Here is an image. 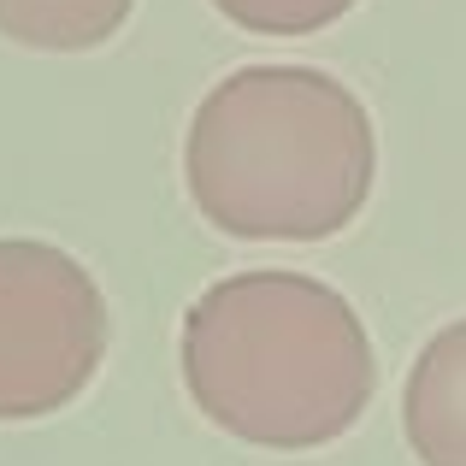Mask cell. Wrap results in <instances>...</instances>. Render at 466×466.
<instances>
[{"instance_id":"cell-6","label":"cell","mask_w":466,"mask_h":466,"mask_svg":"<svg viewBox=\"0 0 466 466\" xmlns=\"http://www.w3.org/2000/svg\"><path fill=\"white\" fill-rule=\"evenodd\" d=\"M248 35H319L325 24L349 18L354 0H213Z\"/></svg>"},{"instance_id":"cell-2","label":"cell","mask_w":466,"mask_h":466,"mask_svg":"<svg viewBox=\"0 0 466 466\" xmlns=\"http://www.w3.org/2000/svg\"><path fill=\"white\" fill-rule=\"evenodd\" d=\"M189 401L254 449H325L360 425L378 354L342 289L308 272H230L183 319Z\"/></svg>"},{"instance_id":"cell-3","label":"cell","mask_w":466,"mask_h":466,"mask_svg":"<svg viewBox=\"0 0 466 466\" xmlns=\"http://www.w3.org/2000/svg\"><path fill=\"white\" fill-rule=\"evenodd\" d=\"M106 296L77 254L0 237V420H47L106 360Z\"/></svg>"},{"instance_id":"cell-4","label":"cell","mask_w":466,"mask_h":466,"mask_svg":"<svg viewBox=\"0 0 466 466\" xmlns=\"http://www.w3.org/2000/svg\"><path fill=\"white\" fill-rule=\"evenodd\" d=\"M401 425L420 466H466V319L420 349L401 390Z\"/></svg>"},{"instance_id":"cell-1","label":"cell","mask_w":466,"mask_h":466,"mask_svg":"<svg viewBox=\"0 0 466 466\" xmlns=\"http://www.w3.org/2000/svg\"><path fill=\"white\" fill-rule=\"evenodd\" d=\"M183 177L207 225L242 242H325L378 177L360 95L313 66H242L201 95Z\"/></svg>"},{"instance_id":"cell-5","label":"cell","mask_w":466,"mask_h":466,"mask_svg":"<svg viewBox=\"0 0 466 466\" xmlns=\"http://www.w3.org/2000/svg\"><path fill=\"white\" fill-rule=\"evenodd\" d=\"M137 0H0V35L35 54H89L130 24Z\"/></svg>"}]
</instances>
